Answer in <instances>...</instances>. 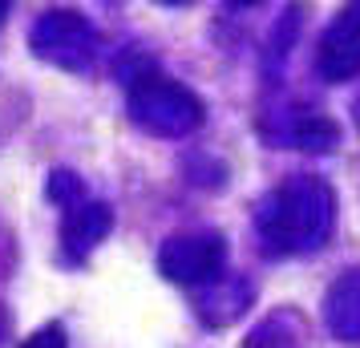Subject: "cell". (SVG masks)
I'll return each instance as SVG.
<instances>
[{"label": "cell", "mask_w": 360, "mask_h": 348, "mask_svg": "<svg viewBox=\"0 0 360 348\" xmlns=\"http://www.w3.org/2000/svg\"><path fill=\"white\" fill-rule=\"evenodd\" d=\"M332 219V195L316 179H292L279 186L259 211V231L276 251L316 247V239L328 231Z\"/></svg>", "instance_id": "obj_1"}, {"label": "cell", "mask_w": 360, "mask_h": 348, "mask_svg": "<svg viewBox=\"0 0 360 348\" xmlns=\"http://www.w3.org/2000/svg\"><path fill=\"white\" fill-rule=\"evenodd\" d=\"M130 114L138 126H146L150 134H186L202 122V101L182 89L179 82H170L162 73H146L130 82Z\"/></svg>", "instance_id": "obj_2"}, {"label": "cell", "mask_w": 360, "mask_h": 348, "mask_svg": "<svg viewBox=\"0 0 360 348\" xmlns=\"http://www.w3.org/2000/svg\"><path fill=\"white\" fill-rule=\"evenodd\" d=\"M33 49L53 65L82 69L98 49V37L82 13H45L33 29Z\"/></svg>", "instance_id": "obj_3"}, {"label": "cell", "mask_w": 360, "mask_h": 348, "mask_svg": "<svg viewBox=\"0 0 360 348\" xmlns=\"http://www.w3.org/2000/svg\"><path fill=\"white\" fill-rule=\"evenodd\" d=\"M223 239L219 235H179L158 251V267L174 283H202L214 280L223 267Z\"/></svg>", "instance_id": "obj_4"}, {"label": "cell", "mask_w": 360, "mask_h": 348, "mask_svg": "<svg viewBox=\"0 0 360 348\" xmlns=\"http://www.w3.org/2000/svg\"><path fill=\"white\" fill-rule=\"evenodd\" d=\"M360 69V17L344 13L320 41V73L328 82H344Z\"/></svg>", "instance_id": "obj_5"}, {"label": "cell", "mask_w": 360, "mask_h": 348, "mask_svg": "<svg viewBox=\"0 0 360 348\" xmlns=\"http://www.w3.org/2000/svg\"><path fill=\"white\" fill-rule=\"evenodd\" d=\"M110 207L105 202H73L65 207V219H61V239H65V251L73 259H82L89 247H98L105 231H110Z\"/></svg>", "instance_id": "obj_6"}, {"label": "cell", "mask_w": 360, "mask_h": 348, "mask_svg": "<svg viewBox=\"0 0 360 348\" xmlns=\"http://www.w3.org/2000/svg\"><path fill=\"white\" fill-rule=\"evenodd\" d=\"M328 316H332V328H340L344 336H360V280H344L332 292Z\"/></svg>", "instance_id": "obj_7"}, {"label": "cell", "mask_w": 360, "mask_h": 348, "mask_svg": "<svg viewBox=\"0 0 360 348\" xmlns=\"http://www.w3.org/2000/svg\"><path fill=\"white\" fill-rule=\"evenodd\" d=\"M292 138L300 142V146H308V150H328L332 142H336V126H332L328 117H320V114H304V117H295Z\"/></svg>", "instance_id": "obj_8"}, {"label": "cell", "mask_w": 360, "mask_h": 348, "mask_svg": "<svg viewBox=\"0 0 360 348\" xmlns=\"http://www.w3.org/2000/svg\"><path fill=\"white\" fill-rule=\"evenodd\" d=\"M49 195H53V199H65V207L82 202V183H77V174H69V170H57V174H53Z\"/></svg>", "instance_id": "obj_9"}, {"label": "cell", "mask_w": 360, "mask_h": 348, "mask_svg": "<svg viewBox=\"0 0 360 348\" xmlns=\"http://www.w3.org/2000/svg\"><path fill=\"white\" fill-rule=\"evenodd\" d=\"M20 348H69V340H65V328L61 324H45V328H37Z\"/></svg>", "instance_id": "obj_10"}, {"label": "cell", "mask_w": 360, "mask_h": 348, "mask_svg": "<svg viewBox=\"0 0 360 348\" xmlns=\"http://www.w3.org/2000/svg\"><path fill=\"white\" fill-rule=\"evenodd\" d=\"M0 328H4V316H0Z\"/></svg>", "instance_id": "obj_11"}]
</instances>
